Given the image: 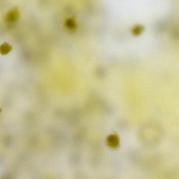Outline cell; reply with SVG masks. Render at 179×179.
Masks as SVG:
<instances>
[{"label":"cell","mask_w":179,"mask_h":179,"mask_svg":"<svg viewBox=\"0 0 179 179\" xmlns=\"http://www.w3.org/2000/svg\"><path fill=\"white\" fill-rule=\"evenodd\" d=\"M107 143L111 148H116L119 145V138L117 135L114 134L110 135L107 138Z\"/></svg>","instance_id":"1"},{"label":"cell","mask_w":179,"mask_h":179,"mask_svg":"<svg viewBox=\"0 0 179 179\" xmlns=\"http://www.w3.org/2000/svg\"><path fill=\"white\" fill-rule=\"evenodd\" d=\"M19 17V13L17 8L14 9L9 12L6 16V21L11 23L16 21Z\"/></svg>","instance_id":"2"},{"label":"cell","mask_w":179,"mask_h":179,"mask_svg":"<svg viewBox=\"0 0 179 179\" xmlns=\"http://www.w3.org/2000/svg\"><path fill=\"white\" fill-rule=\"evenodd\" d=\"M12 47L7 42L4 43L0 46V53L2 55H7L12 50Z\"/></svg>","instance_id":"3"},{"label":"cell","mask_w":179,"mask_h":179,"mask_svg":"<svg viewBox=\"0 0 179 179\" xmlns=\"http://www.w3.org/2000/svg\"><path fill=\"white\" fill-rule=\"evenodd\" d=\"M1 112V110L0 109V112Z\"/></svg>","instance_id":"4"}]
</instances>
